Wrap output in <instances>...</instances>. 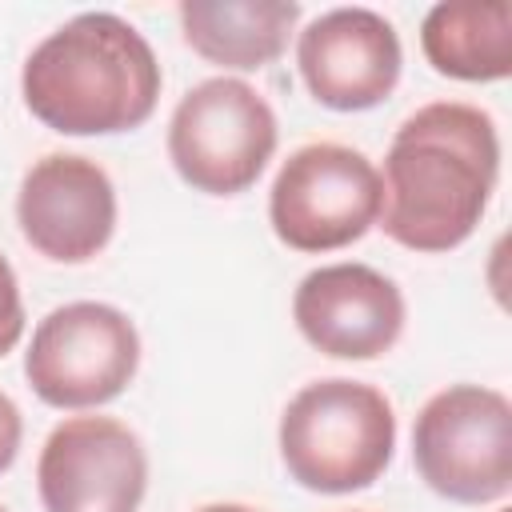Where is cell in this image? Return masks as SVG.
Here are the masks:
<instances>
[{
	"instance_id": "6da1fadb",
	"label": "cell",
	"mask_w": 512,
	"mask_h": 512,
	"mask_svg": "<svg viewBox=\"0 0 512 512\" xmlns=\"http://www.w3.org/2000/svg\"><path fill=\"white\" fill-rule=\"evenodd\" d=\"M496 180V120L464 100H432L416 108L388 144L376 224L412 252L460 248L476 232Z\"/></svg>"
},
{
	"instance_id": "7a4b0ae2",
	"label": "cell",
	"mask_w": 512,
	"mask_h": 512,
	"mask_svg": "<svg viewBox=\"0 0 512 512\" xmlns=\"http://www.w3.org/2000/svg\"><path fill=\"white\" fill-rule=\"evenodd\" d=\"M152 44L116 12H80L48 32L20 72L28 112L60 136L140 128L160 100Z\"/></svg>"
},
{
	"instance_id": "3957f363",
	"label": "cell",
	"mask_w": 512,
	"mask_h": 512,
	"mask_svg": "<svg viewBox=\"0 0 512 512\" xmlns=\"http://www.w3.org/2000/svg\"><path fill=\"white\" fill-rule=\"evenodd\" d=\"M392 448L396 412L380 388L360 380H312L280 416V460L308 492L344 496L376 484Z\"/></svg>"
},
{
	"instance_id": "277c9868",
	"label": "cell",
	"mask_w": 512,
	"mask_h": 512,
	"mask_svg": "<svg viewBox=\"0 0 512 512\" xmlns=\"http://www.w3.org/2000/svg\"><path fill=\"white\" fill-rule=\"evenodd\" d=\"M420 480L452 504H492L512 488V404L500 388L448 384L412 424Z\"/></svg>"
},
{
	"instance_id": "5b68a950",
	"label": "cell",
	"mask_w": 512,
	"mask_h": 512,
	"mask_svg": "<svg viewBox=\"0 0 512 512\" xmlns=\"http://www.w3.org/2000/svg\"><path fill=\"white\" fill-rule=\"evenodd\" d=\"M280 128L272 104L240 76L200 80L168 120V160L184 184L208 196H236L260 180Z\"/></svg>"
},
{
	"instance_id": "8992f818",
	"label": "cell",
	"mask_w": 512,
	"mask_h": 512,
	"mask_svg": "<svg viewBox=\"0 0 512 512\" xmlns=\"http://www.w3.org/2000/svg\"><path fill=\"white\" fill-rule=\"evenodd\" d=\"M380 168L348 144H300L268 192L272 232L296 252H336L380 220Z\"/></svg>"
},
{
	"instance_id": "52a82bcc",
	"label": "cell",
	"mask_w": 512,
	"mask_h": 512,
	"mask_svg": "<svg viewBox=\"0 0 512 512\" xmlns=\"http://www.w3.org/2000/svg\"><path fill=\"white\" fill-rule=\"evenodd\" d=\"M140 368L136 324L100 300L52 308L24 352L32 392L52 408H96L116 400Z\"/></svg>"
},
{
	"instance_id": "ba28073f",
	"label": "cell",
	"mask_w": 512,
	"mask_h": 512,
	"mask_svg": "<svg viewBox=\"0 0 512 512\" xmlns=\"http://www.w3.org/2000/svg\"><path fill=\"white\" fill-rule=\"evenodd\" d=\"M36 492L44 512H140L148 452L116 416H68L40 448Z\"/></svg>"
},
{
	"instance_id": "9c48e42d",
	"label": "cell",
	"mask_w": 512,
	"mask_h": 512,
	"mask_svg": "<svg viewBox=\"0 0 512 512\" xmlns=\"http://www.w3.org/2000/svg\"><path fill=\"white\" fill-rule=\"evenodd\" d=\"M16 220L40 256L56 264H84L104 252L116 232V188L96 160L48 152L20 180Z\"/></svg>"
},
{
	"instance_id": "30bf717a",
	"label": "cell",
	"mask_w": 512,
	"mask_h": 512,
	"mask_svg": "<svg viewBox=\"0 0 512 512\" xmlns=\"http://www.w3.org/2000/svg\"><path fill=\"white\" fill-rule=\"evenodd\" d=\"M296 64L316 104L332 112H368L400 84L404 52L396 28L380 12L332 8L300 32Z\"/></svg>"
},
{
	"instance_id": "8fae6325",
	"label": "cell",
	"mask_w": 512,
	"mask_h": 512,
	"mask_svg": "<svg viewBox=\"0 0 512 512\" xmlns=\"http://www.w3.org/2000/svg\"><path fill=\"white\" fill-rule=\"evenodd\" d=\"M292 320L324 356L376 360L404 332V296L396 280L368 264H324L296 284Z\"/></svg>"
},
{
	"instance_id": "7c38bea8",
	"label": "cell",
	"mask_w": 512,
	"mask_h": 512,
	"mask_svg": "<svg viewBox=\"0 0 512 512\" xmlns=\"http://www.w3.org/2000/svg\"><path fill=\"white\" fill-rule=\"evenodd\" d=\"M300 20L296 0H184L180 28L196 56L232 72L268 68Z\"/></svg>"
},
{
	"instance_id": "4fadbf2b",
	"label": "cell",
	"mask_w": 512,
	"mask_h": 512,
	"mask_svg": "<svg viewBox=\"0 0 512 512\" xmlns=\"http://www.w3.org/2000/svg\"><path fill=\"white\" fill-rule=\"evenodd\" d=\"M420 48L440 76L492 84L512 76V4L440 0L420 24Z\"/></svg>"
},
{
	"instance_id": "5bb4252c",
	"label": "cell",
	"mask_w": 512,
	"mask_h": 512,
	"mask_svg": "<svg viewBox=\"0 0 512 512\" xmlns=\"http://www.w3.org/2000/svg\"><path fill=\"white\" fill-rule=\"evenodd\" d=\"M24 336V300L12 264L0 256V356H8Z\"/></svg>"
},
{
	"instance_id": "9a60e30c",
	"label": "cell",
	"mask_w": 512,
	"mask_h": 512,
	"mask_svg": "<svg viewBox=\"0 0 512 512\" xmlns=\"http://www.w3.org/2000/svg\"><path fill=\"white\" fill-rule=\"evenodd\" d=\"M20 436H24L20 408L0 392V472L12 468V460H16V452H20Z\"/></svg>"
},
{
	"instance_id": "2e32d148",
	"label": "cell",
	"mask_w": 512,
	"mask_h": 512,
	"mask_svg": "<svg viewBox=\"0 0 512 512\" xmlns=\"http://www.w3.org/2000/svg\"><path fill=\"white\" fill-rule=\"evenodd\" d=\"M196 512H260V508H248V504H204Z\"/></svg>"
},
{
	"instance_id": "e0dca14e",
	"label": "cell",
	"mask_w": 512,
	"mask_h": 512,
	"mask_svg": "<svg viewBox=\"0 0 512 512\" xmlns=\"http://www.w3.org/2000/svg\"><path fill=\"white\" fill-rule=\"evenodd\" d=\"M500 512H508V508H500Z\"/></svg>"
},
{
	"instance_id": "ac0fdd59",
	"label": "cell",
	"mask_w": 512,
	"mask_h": 512,
	"mask_svg": "<svg viewBox=\"0 0 512 512\" xmlns=\"http://www.w3.org/2000/svg\"><path fill=\"white\" fill-rule=\"evenodd\" d=\"M0 512H4V508H0Z\"/></svg>"
}]
</instances>
